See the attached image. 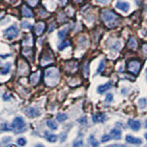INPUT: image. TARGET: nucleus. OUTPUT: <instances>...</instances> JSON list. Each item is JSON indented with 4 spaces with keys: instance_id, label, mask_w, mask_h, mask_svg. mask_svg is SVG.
I'll list each match as a JSON object with an SVG mask.
<instances>
[{
    "instance_id": "1",
    "label": "nucleus",
    "mask_w": 147,
    "mask_h": 147,
    "mask_svg": "<svg viewBox=\"0 0 147 147\" xmlns=\"http://www.w3.org/2000/svg\"><path fill=\"white\" fill-rule=\"evenodd\" d=\"M60 79L59 71L56 68H50L45 72V82L48 86H53L58 84Z\"/></svg>"
},
{
    "instance_id": "2",
    "label": "nucleus",
    "mask_w": 147,
    "mask_h": 147,
    "mask_svg": "<svg viewBox=\"0 0 147 147\" xmlns=\"http://www.w3.org/2000/svg\"><path fill=\"white\" fill-rule=\"evenodd\" d=\"M117 18H118V15L115 14L113 11L104 10L102 12V20L106 23H108V26L110 28H113L119 24V22L117 21Z\"/></svg>"
},
{
    "instance_id": "3",
    "label": "nucleus",
    "mask_w": 147,
    "mask_h": 147,
    "mask_svg": "<svg viewBox=\"0 0 147 147\" xmlns=\"http://www.w3.org/2000/svg\"><path fill=\"white\" fill-rule=\"evenodd\" d=\"M12 129L16 133H20L23 131H26L24 119L20 117H16L12 122Z\"/></svg>"
},
{
    "instance_id": "4",
    "label": "nucleus",
    "mask_w": 147,
    "mask_h": 147,
    "mask_svg": "<svg viewBox=\"0 0 147 147\" xmlns=\"http://www.w3.org/2000/svg\"><path fill=\"white\" fill-rule=\"evenodd\" d=\"M4 33V37L7 39L9 40H12V39H15L18 36V33H20V30H18V27L16 25H13L11 27L7 28V30H5L3 31Z\"/></svg>"
},
{
    "instance_id": "5",
    "label": "nucleus",
    "mask_w": 147,
    "mask_h": 147,
    "mask_svg": "<svg viewBox=\"0 0 147 147\" xmlns=\"http://www.w3.org/2000/svg\"><path fill=\"white\" fill-rule=\"evenodd\" d=\"M128 70L130 71L131 73L134 74V75H137L139 73V70L141 68V63L136 61V60H132L130 63H128Z\"/></svg>"
},
{
    "instance_id": "6",
    "label": "nucleus",
    "mask_w": 147,
    "mask_h": 147,
    "mask_svg": "<svg viewBox=\"0 0 147 147\" xmlns=\"http://www.w3.org/2000/svg\"><path fill=\"white\" fill-rule=\"evenodd\" d=\"M24 113L27 115L28 117H30V118H35L37 116H40V111L38 109H35V108H26L24 109Z\"/></svg>"
},
{
    "instance_id": "7",
    "label": "nucleus",
    "mask_w": 147,
    "mask_h": 147,
    "mask_svg": "<svg viewBox=\"0 0 147 147\" xmlns=\"http://www.w3.org/2000/svg\"><path fill=\"white\" fill-rule=\"evenodd\" d=\"M45 30V23L42 22V21H40L38 22L37 24L35 25V28H34V31H35V33L40 36L42 34V32L44 31Z\"/></svg>"
},
{
    "instance_id": "8",
    "label": "nucleus",
    "mask_w": 147,
    "mask_h": 147,
    "mask_svg": "<svg viewBox=\"0 0 147 147\" xmlns=\"http://www.w3.org/2000/svg\"><path fill=\"white\" fill-rule=\"evenodd\" d=\"M116 7L119 10H121L123 12H128L129 9H130V4L128 2H118L116 4Z\"/></svg>"
},
{
    "instance_id": "9",
    "label": "nucleus",
    "mask_w": 147,
    "mask_h": 147,
    "mask_svg": "<svg viewBox=\"0 0 147 147\" xmlns=\"http://www.w3.org/2000/svg\"><path fill=\"white\" fill-rule=\"evenodd\" d=\"M126 142H129V144H142V142L140 138L133 137L131 135L126 136Z\"/></svg>"
},
{
    "instance_id": "10",
    "label": "nucleus",
    "mask_w": 147,
    "mask_h": 147,
    "mask_svg": "<svg viewBox=\"0 0 147 147\" xmlns=\"http://www.w3.org/2000/svg\"><path fill=\"white\" fill-rule=\"evenodd\" d=\"M129 126H130L133 131H139L141 128V123L138 121L130 119V121H129Z\"/></svg>"
},
{
    "instance_id": "11",
    "label": "nucleus",
    "mask_w": 147,
    "mask_h": 147,
    "mask_svg": "<svg viewBox=\"0 0 147 147\" xmlns=\"http://www.w3.org/2000/svg\"><path fill=\"white\" fill-rule=\"evenodd\" d=\"M44 137H45V139L50 142H55L57 141V136L49 131H44Z\"/></svg>"
},
{
    "instance_id": "12",
    "label": "nucleus",
    "mask_w": 147,
    "mask_h": 147,
    "mask_svg": "<svg viewBox=\"0 0 147 147\" xmlns=\"http://www.w3.org/2000/svg\"><path fill=\"white\" fill-rule=\"evenodd\" d=\"M109 135L111 136L112 139L119 140V139H121V131L118 130V129H112V130L110 131Z\"/></svg>"
},
{
    "instance_id": "13",
    "label": "nucleus",
    "mask_w": 147,
    "mask_h": 147,
    "mask_svg": "<svg viewBox=\"0 0 147 147\" xmlns=\"http://www.w3.org/2000/svg\"><path fill=\"white\" fill-rule=\"evenodd\" d=\"M106 121V116L105 114L102 113H98V114H96L93 116V121L96 123H98V122H103Z\"/></svg>"
},
{
    "instance_id": "14",
    "label": "nucleus",
    "mask_w": 147,
    "mask_h": 147,
    "mask_svg": "<svg viewBox=\"0 0 147 147\" xmlns=\"http://www.w3.org/2000/svg\"><path fill=\"white\" fill-rule=\"evenodd\" d=\"M110 86H111V83H110V82L107 83V84H105V85L99 86L98 87V92L99 94H103L104 92L108 91V90L110 88Z\"/></svg>"
},
{
    "instance_id": "15",
    "label": "nucleus",
    "mask_w": 147,
    "mask_h": 147,
    "mask_svg": "<svg viewBox=\"0 0 147 147\" xmlns=\"http://www.w3.org/2000/svg\"><path fill=\"white\" fill-rule=\"evenodd\" d=\"M22 15L24 17H26V18H32V17H33V13H32V11L29 7L24 6L22 7Z\"/></svg>"
},
{
    "instance_id": "16",
    "label": "nucleus",
    "mask_w": 147,
    "mask_h": 147,
    "mask_svg": "<svg viewBox=\"0 0 147 147\" xmlns=\"http://www.w3.org/2000/svg\"><path fill=\"white\" fill-rule=\"evenodd\" d=\"M39 79H40V73L39 72L32 74V75L30 76V83L32 85H36L37 83H38Z\"/></svg>"
},
{
    "instance_id": "17",
    "label": "nucleus",
    "mask_w": 147,
    "mask_h": 147,
    "mask_svg": "<svg viewBox=\"0 0 147 147\" xmlns=\"http://www.w3.org/2000/svg\"><path fill=\"white\" fill-rule=\"evenodd\" d=\"M47 126L50 129H52V130H57L58 129V125L54 121H53V119H49V121H47Z\"/></svg>"
},
{
    "instance_id": "18",
    "label": "nucleus",
    "mask_w": 147,
    "mask_h": 147,
    "mask_svg": "<svg viewBox=\"0 0 147 147\" xmlns=\"http://www.w3.org/2000/svg\"><path fill=\"white\" fill-rule=\"evenodd\" d=\"M10 68H11V63H7L5 66H2V68H1V74H2V75H6V74H7L9 71H10Z\"/></svg>"
},
{
    "instance_id": "19",
    "label": "nucleus",
    "mask_w": 147,
    "mask_h": 147,
    "mask_svg": "<svg viewBox=\"0 0 147 147\" xmlns=\"http://www.w3.org/2000/svg\"><path fill=\"white\" fill-rule=\"evenodd\" d=\"M67 119V115L65 113H59L57 115V121L59 122H63Z\"/></svg>"
},
{
    "instance_id": "20",
    "label": "nucleus",
    "mask_w": 147,
    "mask_h": 147,
    "mask_svg": "<svg viewBox=\"0 0 147 147\" xmlns=\"http://www.w3.org/2000/svg\"><path fill=\"white\" fill-rule=\"evenodd\" d=\"M138 105H139V107L141 109H144L146 107V105H147V100L146 98H140L139 101H138Z\"/></svg>"
},
{
    "instance_id": "21",
    "label": "nucleus",
    "mask_w": 147,
    "mask_h": 147,
    "mask_svg": "<svg viewBox=\"0 0 147 147\" xmlns=\"http://www.w3.org/2000/svg\"><path fill=\"white\" fill-rule=\"evenodd\" d=\"M66 32H67V29H63L62 30H60L58 32V37H59V39L60 40H63L64 39V37H65L66 35Z\"/></svg>"
},
{
    "instance_id": "22",
    "label": "nucleus",
    "mask_w": 147,
    "mask_h": 147,
    "mask_svg": "<svg viewBox=\"0 0 147 147\" xmlns=\"http://www.w3.org/2000/svg\"><path fill=\"white\" fill-rule=\"evenodd\" d=\"M129 47L130 48H131V49H134L135 47H136V40H135V39L134 38H130V40H129Z\"/></svg>"
},
{
    "instance_id": "23",
    "label": "nucleus",
    "mask_w": 147,
    "mask_h": 147,
    "mask_svg": "<svg viewBox=\"0 0 147 147\" xmlns=\"http://www.w3.org/2000/svg\"><path fill=\"white\" fill-rule=\"evenodd\" d=\"M84 74L86 77L89 76V63L88 62H87L84 66Z\"/></svg>"
},
{
    "instance_id": "24",
    "label": "nucleus",
    "mask_w": 147,
    "mask_h": 147,
    "mask_svg": "<svg viewBox=\"0 0 147 147\" xmlns=\"http://www.w3.org/2000/svg\"><path fill=\"white\" fill-rule=\"evenodd\" d=\"M89 144H90L92 146H98V142L95 140V138H94L93 135H91V136L89 137Z\"/></svg>"
},
{
    "instance_id": "25",
    "label": "nucleus",
    "mask_w": 147,
    "mask_h": 147,
    "mask_svg": "<svg viewBox=\"0 0 147 147\" xmlns=\"http://www.w3.org/2000/svg\"><path fill=\"white\" fill-rule=\"evenodd\" d=\"M105 67V61H101L99 63V66L98 68V72H96V75H99V74L103 71V69Z\"/></svg>"
},
{
    "instance_id": "26",
    "label": "nucleus",
    "mask_w": 147,
    "mask_h": 147,
    "mask_svg": "<svg viewBox=\"0 0 147 147\" xmlns=\"http://www.w3.org/2000/svg\"><path fill=\"white\" fill-rule=\"evenodd\" d=\"M69 45H70V41H64V42H63V43H61V44H59L58 49H59V50H63L65 47H68Z\"/></svg>"
},
{
    "instance_id": "27",
    "label": "nucleus",
    "mask_w": 147,
    "mask_h": 147,
    "mask_svg": "<svg viewBox=\"0 0 147 147\" xmlns=\"http://www.w3.org/2000/svg\"><path fill=\"white\" fill-rule=\"evenodd\" d=\"M27 144V141L25 138H18V144L20 146H24Z\"/></svg>"
},
{
    "instance_id": "28",
    "label": "nucleus",
    "mask_w": 147,
    "mask_h": 147,
    "mask_svg": "<svg viewBox=\"0 0 147 147\" xmlns=\"http://www.w3.org/2000/svg\"><path fill=\"white\" fill-rule=\"evenodd\" d=\"M26 2L29 4L30 7H35L37 6V4H38L39 0H26Z\"/></svg>"
},
{
    "instance_id": "29",
    "label": "nucleus",
    "mask_w": 147,
    "mask_h": 147,
    "mask_svg": "<svg viewBox=\"0 0 147 147\" xmlns=\"http://www.w3.org/2000/svg\"><path fill=\"white\" fill-rule=\"evenodd\" d=\"M21 27H22V29H30V28L31 27V24L28 21H22Z\"/></svg>"
},
{
    "instance_id": "30",
    "label": "nucleus",
    "mask_w": 147,
    "mask_h": 147,
    "mask_svg": "<svg viewBox=\"0 0 147 147\" xmlns=\"http://www.w3.org/2000/svg\"><path fill=\"white\" fill-rule=\"evenodd\" d=\"M113 99V96L112 94H108L107 96H106V98H105V102L106 103H110Z\"/></svg>"
},
{
    "instance_id": "31",
    "label": "nucleus",
    "mask_w": 147,
    "mask_h": 147,
    "mask_svg": "<svg viewBox=\"0 0 147 147\" xmlns=\"http://www.w3.org/2000/svg\"><path fill=\"white\" fill-rule=\"evenodd\" d=\"M73 145L76 146V147H77V146H82L83 145V141L81 139H77V140H76L75 142H73Z\"/></svg>"
},
{
    "instance_id": "32",
    "label": "nucleus",
    "mask_w": 147,
    "mask_h": 147,
    "mask_svg": "<svg viewBox=\"0 0 147 147\" xmlns=\"http://www.w3.org/2000/svg\"><path fill=\"white\" fill-rule=\"evenodd\" d=\"M11 130V128H9L7 126V124L6 123H2V125H1V131H10Z\"/></svg>"
},
{
    "instance_id": "33",
    "label": "nucleus",
    "mask_w": 147,
    "mask_h": 147,
    "mask_svg": "<svg viewBox=\"0 0 147 147\" xmlns=\"http://www.w3.org/2000/svg\"><path fill=\"white\" fill-rule=\"evenodd\" d=\"M110 139H111V136H110V135H104V136H102V140H101V142H106L109 141Z\"/></svg>"
},
{
    "instance_id": "34",
    "label": "nucleus",
    "mask_w": 147,
    "mask_h": 147,
    "mask_svg": "<svg viewBox=\"0 0 147 147\" xmlns=\"http://www.w3.org/2000/svg\"><path fill=\"white\" fill-rule=\"evenodd\" d=\"M119 48H121V43H119V42H116V43H115V45L111 46V49H114L115 51L119 50Z\"/></svg>"
},
{
    "instance_id": "35",
    "label": "nucleus",
    "mask_w": 147,
    "mask_h": 147,
    "mask_svg": "<svg viewBox=\"0 0 147 147\" xmlns=\"http://www.w3.org/2000/svg\"><path fill=\"white\" fill-rule=\"evenodd\" d=\"M11 141V137H4L2 142H10Z\"/></svg>"
},
{
    "instance_id": "36",
    "label": "nucleus",
    "mask_w": 147,
    "mask_h": 147,
    "mask_svg": "<svg viewBox=\"0 0 147 147\" xmlns=\"http://www.w3.org/2000/svg\"><path fill=\"white\" fill-rule=\"evenodd\" d=\"M86 119L85 117H83L82 119H78V122H80L81 124H85V123H86Z\"/></svg>"
},
{
    "instance_id": "37",
    "label": "nucleus",
    "mask_w": 147,
    "mask_h": 147,
    "mask_svg": "<svg viewBox=\"0 0 147 147\" xmlns=\"http://www.w3.org/2000/svg\"><path fill=\"white\" fill-rule=\"evenodd\" d=\"M65 139H66V134H65V133H62V134H61V141L64 142V141H65Z\"/></svg>"
},
{
    "instance_id": "38",
    "label": "nucleus",
    "mask_w": 147,
    "mask_h": 147,
    "mask_svg": "<svg viewBox=\"0 0 147 147\" xmlns=\"http://www.w3.org/2000/svg\"><path fill=\"white\" fill-rule=\"evenodd\" d=\"M98 3H101V4H107L109 2V0H96Z\"/></svg>"
},
{
    "instance_id": "39",
    "label": "nucleus",
    "mask_w": 147,
    "mask_h": 147,
    "mask_svg": "<svg viewBox=\"0 0 147 147\" xmlns=\"http://www.w3.org/2000/svg\"><path fill=\"white\" fill-rule=\"evenodd\" d=\"M142 51L147 54V44H144V47H142Z\"/></svg>"
},
{
    "instance_id": "40",
    "label": "nucleus",
    "mask_w": 147,
    "mask_h": 147,
    "mask_svg": "<svg viewBox=\"0 0 147 147\" xmlns=\"http://www.w3.org/2000/svg\"><path fill=\"white\" fill-rule=\"evenodd\" d=\"M53 29H54V25H51V27H50V30H49V32H52L53 30Z\"/></svg>"
},
{
    "instance_id": "41",
    "label": "nucleus",
    "mask_w": 147,
    "mask_h": 147,
    "mask_svg": "<svg viewBox=\"0 0 147 147\" xmlns=\"http://www.w3.org/2000/svg\"><path fill=\"white\" fill-rule=\"evenodd\" d=\"M60 2H61L62 5H64V4L67 2V0H60Z\"/></svg>"
},
{
    "instance_id": "42",
    "label": "nucleus",
    "mask_w": 147,
    "mask_h": 147,
    "mask_svg": "<svg viewBox=\"0 0 147 147\" xmlns=\"http://www.w3.org/2000/svg\"><path fill=\"white\" fill-rule=\"evenodd\" d=\"M81 1H83V0H76V2H81Z\"/></svg>"
},
{
    "instance_id": "43",
    "label": "nucleus",
    "mask_w": 147,
    "mask_h": 147,
    "mask_svg": "<svg viewBox=\"0 0 147 147\" xmlns=\"http://www.w3.org/2000/svg\"><path fill=\"white\" fill-rule=\"evenodd\" d=\"M144 137H145V139L147 140V133H145V135H144Z\"/></svg>"
},
{
    "instance_id": "44",
    "label": "nucleus",
    "mask_w": 147,
    "mask_h": 147,
    "mask_svg": "<svg viewBox=\"0 0 147 147\" xmlns=\"http://www.w3.org/2000/svg\"><path fill=\"white\" fill-rule=\"evenodd\" d=\"M145 127H146V128H147V121H145Z\"/></svg>"
},
{
    "instance_id": "45",
    "label": "nucleus",
    "mask_w": 147,
    "mask_h": 147,
    "mask_svg": "<svg viewBox=\"0 0 147 147\" xmlns=\"http://www.w3.org/2000/svg\"><path fill=\"white\" fill-rule=\"evenodd\" d=\"M146 73H147V70H146Z\"/></svg>"
}]
</instances>
